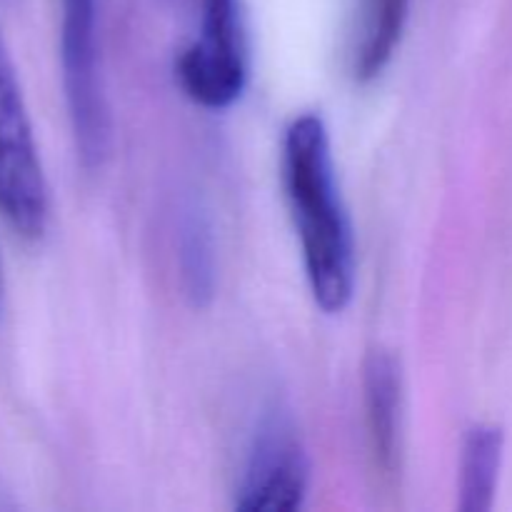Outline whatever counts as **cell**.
Masks as SVG:
<instances>
[{
	"instance_id": "1",
	"label": "cell",
	"mask_w": 512,
	"mask_h": 512,
	"mask_svg": "<svg viewBox=\"0 0 512 512\" xmlns=\"http://www.w3.org/2000/svg\"><path fill=\"white\" fill-rule=\"evenodd\" d=\"M283 183L315 303L330 315L343 313L355 290L353 225L320 115H300L285 130Z\"/></svg>"
},
{
	"instance_id": "2",
	"label": "cell",
	"mask_w": 512,
	"mask_h": 512,
	"mask_svg": "<svg viewBox=\"0 0 512 512\" xmlns=\"http://www.w3.org/2000/svg\"><path fill=\"white\" fill-rule=\"evenodd\" d=\"M0 218L25 240L48 228L50 198L28 105L0 38Z\"/></svg>"
},
{
	"instance_id": "3",
	"label": "cell",
	"mask_w": 512,
	"mask_h": 512,
	"mask_svg": "<svg viewBox=\"0 0 512 512\" xmlns=\"http://www.w3.org/2000/svg\"><path fill=\"white\" fill-rule=\"evenodd\" d=\"M60 65L75 148L85 168L108 155L110 115L100 73L98 0H60Z\"/></svg>"
},
{
	"instance_id": "4",
	"label": "cell",
	"mask_w": 512,
	"mask_h": 512,
	"mask_svg": "<svg viewBox=\"0 0 512 512\" xmlns=\"http://www.w3.org/2000/svg\"><path fill=\"white\" fill-rule=\"evenodd\" d=\"M175 73L185 95L208 110L230 108L243 95L248 43L240 0H200V33L183 50Z\"/></svg>"
},
{
	"instance_id": "5",
	"label": "cell",
	"mask_w": 512,
	"mask_h": 512,
	"mask_svg": "<svg viewBox=\"0 0 512 512\" xmlns=\"http://www.w3.org/2000/svg\"><path fill=\"white\" fill-rule=\"evenodd\" d=\"M310 460L293 418L273 408L253 435L235 508L245 512H290L303 508Z\"/></svg>"
},
{
	"instance_id": "6",
	"label": "cell",
	"mask_w": 512,
	"mask_h": 512,
	"mask_svg": "<svg viewBox=\"0 0 512 512\" xmlns=\"http://www.w3.org/2000/svg\"><path fill=\"white\" fill-rule=\"evenodd\" d=\"M365 423L370 453L383 475H393L400 460V418H403V375L398 360L385 350L368 355L363 368Z\"/></svg>"
},
{
	"instance_id": "7",
	"label": "cell",
	"mask_w": 512,
	"mask_h": 512,
	"mask_svg": "<svg viewBox=\"0 0 512 512\" xmlns=\"http://www.w3.org/2000/svg\"><path fill=\"white\" fill-rule=\"evenodd\" d=\"M410 0H363L360 38L353 68L360 80L378 78L393 60L408 23Z\"/></svg>"
},
{
	"instance_id": "8",
	"label": "cell",
	"mask_w": 512,
	"mask_h": 512,
	"mask_svg": "<svg viewBox=\"0 0 512 512\" xmlns=\"http://www.w3.org/2000/svg\"><path fill=\"white\" fill-rule=\"evenodd\" d=\"M503 463V430L478 425L468 433L460 460V503L463 512H488L498 490Z\"/></svg>"
},
{
	"instance_id": "9",
	"label": "cell",
	"mask_w": 512,
	"mask_h": 512,
	"mask_svg": "<svg viewBox=\"0 0 512 512\" xmlns=\"http://www.w3.org/2000/svg\"><path fill=\"white\" fill-rule=\"evenodd\" d=\"M180 263L188 295L195 303H208L215 288V255L208 220L190 210L180 228Z\"/></svg>"
},
{
	"instance_id": "10",
	"label": "cell",
	"mask_w": 512,
	"mask_h": 512,
	"mask_svg": "<svg viewBox=\"0 0 512 512\" xmlns=\"http://www.w3.org/2000/svg\"><path fill=\"white\" fill-rule=\"evenodd\" d=\"M3 293H5V283H3V260H0V310H3Z\"/></svg>"
}]
</instances>
